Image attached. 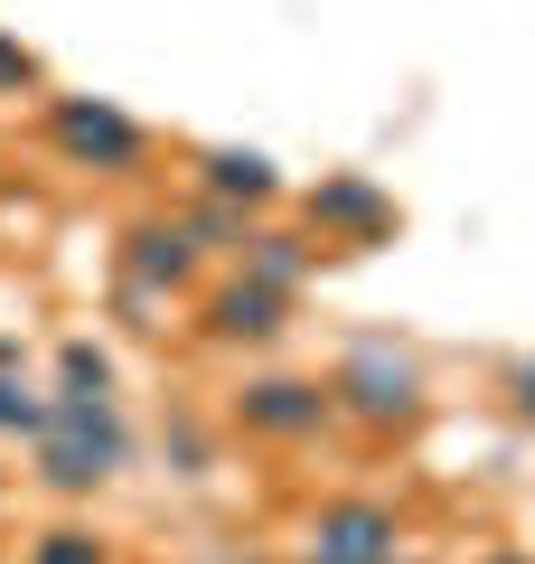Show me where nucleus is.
Returning <instances> with one entry per match:
<instances>
[{"mask_svg":"<svg viewBox=\"0 0 535 564\" xmlns=\"http://www.w3.org/2000/svg\"><path fill=\"white\" fill-rule=\"evenodd\" d=\"M39 462H29V480L47 489V499H95V489H113L122 470H132V423H122V395H47V423H39Z\"/></svg>","mask_w":535,"mask_h":564,"instance_id":"obj_1","label":"nucleus"},{"mask_svg":"<svg viewBox=\"0 0 535 564\" xmlns=\"http://www.w3.org/2000/svg\"><path fill=\"white\" fill-rule=\"evenodd\" d=\"M329 404L357 433H414L423 423V358L395 348V339H357L348 358L329 367Z\"/></svg>","mask_w":535,"mask_h":564,"instance_id":"obj_2","label":"nucleus"},{"mask_svg":"<svg viewBox=\"0 0 535 564\" xmlns=\"http://www.w3.org/2000/svg\"><path fill=\"white\" fill-rule=\"evenodd\" d=\"M47 141H57L66 170H95V180H151V132H141L122 104H103V95H47Z\"/></svg>","mask_w":535,"mask_h":564,"instance_id":"obj_3","label":"nucleus"},{"mask_svg":"<svg viewBox=\"0 0 535 564\" xmlns=\"http://www.w3.org/2000/svg\"><path fill=\"white\" fill-rule=\"evenodd\" d=\"M404 555V508L395 499H319L310 508V536H301V564H395Z\"/></svg>","mask_w":535,"mask_h":564,"instance_id":"obj_4","label":"nucleus"},{"mask_svg":"<svg viewBox=\"0 0 535 564\" xmlns=\"http://www.w3.org/2000/svg\"><path fill=\"white\" fill-rule=\"evenodd\" d=\"M226 423L254 433V443H319L338 423V404H329V377H244L226 395Z\"/></svg>","mask_w":535,"mask_h":564,"instance_id":"obj_5","label":"nucleus"},{"mask_svg":"<svg viewBox=\"0 0 535 564\" xmlns=\"http://www.w3.org/2000/svg\"><path fill=\"white\" fill-rule=\"evenodd\" d=\"M207 282V254H198V236L178 217H132L122 226V292H151L160 311L178 302V292H198Z\"/></svg>","mask_w":535,"mask_h":564,"instance_id":"obj_6","label":"nucleus"},{"mask_svg":"<svg viewBox=\"0 0 535 564\" xmlns=\"http://www.w3.org/2000/svg\"><path fill=\"white\" fill-rule=\"evenodd\" d=\"M301 217H310L319 245H348V254H367V245L395 236V198H385L367 170H329V180L301 198Z\"/></svg>","mask_w":535,"mask_h":564,"instance_id":"obj_7","label":"nucleus"},{"mask_svg":"<svg viewBox=\"0 0 535 564\" xmlns=\"http://www.w3.org/2000/svg\"><path fill=\"white\" fill-rule=\"evenodd\" d=\"M282 329H292V302L263 292V282H244V273H226V282L198 292V339L207 348H273Z\"/></svg>","mask_w":535,"mask_h":564,"instance_id":"obj_8","label":"nucleus"},{"mask_svg":"<svg viewBox=\"0 0 535 564\" xmlns=\"http://www.w3.org/2000/svg\"><path fill=\"white\" fill-rule=\"evenodd\" d=\"M198 198L263 217V207H282V170L263 161V151H236V141H217V151H198Z\"/></svg>","mask_w":535,"mask_h":564,"instance_id":"obj_9","label":"nucleus"},{"mask_svg":"<svg viewBox=\"0 0 535 564\" xmlns=\"http://www.w3.org/2000/svg\"><path fill=\"white\" fill-rule=\"evenodd\" d=\"M236 273H244V282H263V292H282V302H292L301 282L319 273V245L301 236V226H254V236H244V254H236Z\"/></svg>","mask_w":535,"mask_h":564,"instance_id":"obj_10","label":"nucleus"},{"mask_svg":"<svg viewBox=\"0 0 535 564\" xmlns=\"http://www.w3.org/2000/svg\"><path fill=\"white\" fill-rule=\"evenodd\" d=\"M113 386H122V367H113L103 339H85V329L57 339V395H113Z\"/></svg>","mask_w":535,"mask_h":564,"instance_id":"obj_11","label":"nucleus"},{"mask_svg":"<svg viewBox=\"0 0 535 564\" xmlns=\"http://www.w3.org/2000/svg\"><path fill=\"white\" fill-rule=\"evenodd\" d=\"M160 452L178 462V480H207V470H217V433H207L188 404H170V423H160Z\"/></svg>","mask_w":535,"mask_h":564,"instance_id":"obj_12","label":"nucleus"},{"mask_svg":"<svg viewBox=\"0 0 535 564\" xmlns=\"http://www.w3.org/2000/svg\"><path fill=\"white\" fill-rule=\"evenodd\" d=\"M39 95H47V57L0 29V104H39Z\"/></svg>","mask_w":535,"mask_h":564,"instance_id":"obj_13","label":"nucleus"},{"mask_svg":"<svg viewBox=\"0 0 535 564\" xmlns=\"http://www.w3.org/2000/svg\"><path fill=\"white\" fill-rule=\"evenodd\" d=\"M29 564H113V545H103L95 527H76V518H66V527H47V536L29 545Z\"/></svg>","mask_w":535,"mask_h":564,"instance_id":"obj_14","label":"nucleus"},{"mask_svg":"<svg viewBox=\"0 0 535 564\" xmlns=\"http://www.w3.org/2000/svg\"><path fill=\"white\" fill-rule=\"evenodd\" d=\"M507 414H516V423H535V358H516V367H507Z\"/></svg>","mask_w":535,"mask_h":564,"instance_id":"obj_15","label":"nucleus"},{"mask_svg":"<svg viewBox=\"0 0 535 564\" xmlns=\"http://www.w3.org/2000/svg\"><path fill=\"white\" fill-rule=\"evenodd\" d=\"M479 564H535V555H526V545H498V555H479Z\"/></svg>","mask_w":535,"mask_h":564,"instance_id":"obj_16","label":"nucleus"},{"mask_svg":"<svg viewBox=\"0 0 535 564\" xmlns=\"http://www.w3.org/2000/svg\"><path fill=\"white\" fill-rule=\"evenodd\" d=\"M207 564H263V555H244V545H217V555H207Z\"/></svg>","mask_w":535,"mask_h":564,"instance_id":"obj_17","label":"nucleus"},{"mask_svg":"<svg viewBox=\"0 0 535 564\" xmlns=\"http://www.w3.org/2000/svg\"><path fill=\"white\" fill-rule=\"evenodd\" d=\"M395 564H433V555H414V545H404V555H395Z\"/></svg>","mask_w":535,"mask_h":564,"instance_id":"obj_18","label":"nucleus"},{"mask_svg":"<svg viewBox=\"0 0 535 564\" xmlns=\"http://www.w3.org/2000/svg\"><path fill=\"white\" fill-rule=\"evenodd\" d=\"M0 489H10V480H0Z\"/></svg>","mask_w":535,"mask_h":564,"instance_id":"obj_19","label":"nucleus"}]
</instances>
